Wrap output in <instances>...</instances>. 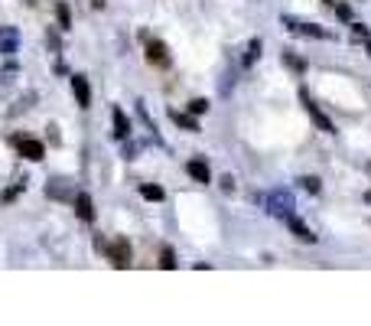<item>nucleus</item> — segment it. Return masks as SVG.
Here are the masks:
<instances>
[{
    "instance_id": "aec40b11",
    "label": "nucleus",
    "mask_w": 371,
    "mask_h": 326,
    "mask_svg": "<svg viewBox=\"0 0 371 326\" xmlns=\"http://www.w3.org/2000/svg\"><path fill=\"white\" fill-rule=\"evenodd\" d=\"M300 183H303V189H306V193H312V196H316V193L322 189V180H320V176H303Z\"/></svg>"
},
{
    "instance_id": "a211bd4d",
    "label": "nucleus",
    "mask_w": 371,
    "mask_h": 326,
    "mask_svg": "<svg viewBox=\"0 0 371 326\" xmlns=\"http://www.w3.org/2000/svg\"><path fill=\"white\" fill-rule=\"evenodd\" d=\"M173 121H176L179 128H186V131H199V121L189 118V114H173Z\"/></svg>"
},
{
    "instance_id": "9b49d317",
    "label": "nucleus",
    "mask_w": 371,
    "mask_h": 326,
    "mask_svg": "<svg viewBox=\"0 0 371 326\" xmlns=\"http://www.w3.org/2000/svg\"><path fill=\"white\" fill-rule=\"evenodd\" d=\"M186 170H189V176H193L195 183H209L212 180L209 163H205V160H189V167H186Z\"/></svg>"
},
{
    "instance_id": "f03ea898",
    "label": "nucleus",
    "mask_w": 371,
    "mask_h": 326,
    "mask_svg": "<svg viewBox=\"0 0 371 326\" xmlns=\"http://www.w3.org/2000/svg\"><path fill=\"white\" fill-rule=\"evenodd\" d=\"M300 102H303L306 114H310V118H312V124H316V128H320L322 134H336V124H332V121L326 118V114H322L320 108H316V102L310 98V92H306V88H300Z\"/></svg>"
},
{
    "instance_id": "9d476101",
    "label": "nucleus",
    "mask_w": 371,
    "mask_h": 326,
    "mask_svg": "<svg viewBox=\"0 0 371 326\" xmlns=\"http://www.w3.org/2000/svg\"><path fill=\"white\" fill-rule=\"evenodd\" d=\"M46 193H49L52 199H75V193H72V186H68V180H49V186H46Z\"/></svg>"
},
{
    "instance_id": "423d86ee",
    "label": "nucleus",
    "mask_w": 371,
    "mask_h": 326,
    "mask_svg": "<svg viewBox=\"0 0 371 326\" xmlns=\"http://www.w3.org/2000/svg\"><path fill=\"white\" fill-rule=\"evenodd\" d=\"M17 46H20V30L17 26H0V56L17 52Z\"/></svg>"
},
{
    "instance_id": "4be33fe9",
    "label": "nucleus",
    "mask_w": 371,
    "mask_h": 326,
    "mask_svg": "<svg viewBox=\"0 0 371 326\" xmlns=\"http://www.w3.org/2000/svg\"><path fill=\"white\" fill-rule=\"evenodd\" d=\"M336 13H339V20H352V7H346V4H336Z\"/></svg>"
},
{
    "instance_id": "f257e3e1",
    "label": "nucleus",
    "mask_w": 371,
    "mask_h": 326,
    "mask_svg": "<svg viewBox=\"0 0 371 326\" xmlns=\"http://www.w3.org/2000/svg\"><path fill=\"white\" fill-rule=\"evenodd\" d=\"M293 196H290L287 189H274L267 199V212L274 215V219H290L293 215Z\"/></svg>"
},
{
    "instance_id": "1a4fd4ad",
    "label": "nucleus",
    "mask_w": 371,
    "mask_h": 326,
    "mask_svg": "<svg viewBox=\"0 0 371 326\" xmlns=\"http://www.w3.org/2000/svg\"><path fill=\"white\" fill-rule=\"evenodd\" d=\"M75 215L82 219V222H92L95 219V203L88 193H75Z\"/></svg>"
},
{
    "instance_id": "dca6fc26",
    "label": "nucleus",
    "mask_w": 371,
    "mask_h": 326,
    "mask_svg": "<svg viewBox=\"0 0 371 326\" xmlns=\"http://www.w3.org/2000/svg\"><path fill=\"white\" fill-rule=\"evenodd\" d=\"M56 17H59L62 30H68V26H72V10H68L66 4H56Z\"/></svg>"
},
{
    "instance_id": "7ed1b4c3",
    "label": "nucleus",
    "mask_w": 371,
    "mask_h": 326,
    "mask_svg": "<svg viewBox=\"0 0 371 326\" xmlns=\"http://www.w3.org/2000/svg\"><path fill=\"white\" fill-rule=\"evenodd\" d=\"M13 144H17V154L23 157V160H33L36 163V160H42V154H46V147H42L36 138H17Z\"/></svg>"
},
{
    "instance_id": "393cba45",
    "label": "nucleus",
    "mask_w": 371,
    "mask_h": 326,
    "mask_svg": "<svg viewBox=\"0 0 371 326\" xmlns=\"http://www.w3.org/2000/svg\"><path fill=\"white\" fill-rule=\"evenodd\" d=\"M365 43H368V56H371V36H368V40H365Z\"/></svg>"
},
{
    "instance_id": "5701e85b",
    "label": "nucleus",
    "mask_w": 371,
    "mask_h": 326,
    "mask_svg": "<svg viewBox=\"0 0 371 326\" xmlns=\"http://www.w3.org/2000/svg\"><path fill=\"white\" fill-rule=\"evenodd\" d=\"M352 33H355V36H362V40H368V26H362V23H352Z\"/></svg>"
},
{
    "instance_id": "b1692460",
    "label": "nucleus",
    "mask_w": 371,
    "mask_h": 326,
    "mask_svg": "<svg viewBox=\"0 0 371 326\" xmlns=\"http://www.w3.org/2000/svg\"><path fill=\"white\" fill-rule=\"evenodd\" d=\"M13 196H20V189H7V193L0 196V203H10V199H13Z\"/></svg>"
},
{
    "instance_id": "6e6552de",
    "label": "nucleus",
    "mask_w": 371,
    "mask_h": 326,
    "mask_svg": "<svg viewBox=\"0 0 371 326\" xmlns=\"http://www.w3.org/2000/svg\"><path fill=\"white\" fill-rule=\"evenodd\" d=\"M147 59H150L153 66H169V52H166V46H163L160 40H147Z\"/></svg>"
},
{
    "instance_id": "0eeeda50",
    "label": "nucleus",
    "mask_w": 371,
    "mask_h": 326,
    "mask_svg": "<svg viewBox=\"0 0 371 326\" xmlns=\"http://www.w3.org/2000/svg\"><path fill=\"white\" fill-rule=\"evenodd\" d=\"M72 92H75L78 108H92V85L85 76H72Z\"/></svg>"
},
{
    "instance_id": "f8f14e48",
    "label": "nucleus",
    "mask_w": 371,
    "mask_h": 326,
    "mask_svg": "<svg viewBox=\"0 0 371 326\" xmlns=\"http://www.w3.org/2000/svg\"><path fill=\"white\" fill-rule=\"evenodd\" d=\"M111 118H114V138L124 140L127 134H130V121H127V114L121 111V108H114V111H111Z\"/></svg>"
},
{
    "instance_id": "a878e982",
    "label": "nucleus",
    "mask_w": 371,
    "mask_h": 326,
    "mask_svg": "<svg viewBox=\"0 0 371 326\" xmlns=\"http://www.w3.org/2000/svg\"><path fill=\"white\" fill-rule=\"evenodd\" d=\"M322 4H336V0H322Z\"/></svg>"
},
{
    "instance_id": "412c9836",
    "label": "nucleus",
    "mask_w": 371,
    "mask_h": 326,
    "mask_svg": "<svg viewBox=\"0 0 371 326\" xmlns=\"http://www.w3.org/2000/svg\"><path fill=\"white\" fill-rule=\"evenodd\" d=\"M205 108H209V102H205V98H195V102H189V111H193V114H202Z\"/></svg>"
},
{
    "instance_id": "39448f33",
    "label": "nucleus",
    "mask_w": 371,
    "mask_h": 326,
    "mask_svg": "<svg viewBox=\"0 0 371 326\" xmlns=\"http://www.w3.org/2000/svg\"><path fill=\"white\" fill-rule=\"evenodd\" d=\"M287 30L296 36H306V40H329V33L316 23H296V20H287Z\"/></svg>"
},
{
    "instance_id": "2eb2a0df",
    "label": "nucleus",
    "mask_w": 371,
    "mask_h": 326,
    "mask_svg": "<svg viewBox=\"0 0 371 326\" xmlns=\"http://www.w3.org/2000/svg\"><path fill=\"white\" fill-rule=\"evenodd\" d=\"M284 62H287L293 72H306V59L303 56H293V52H284Z\"/></svg>"
},
{
    "instance_id": "4468645a",
    "label": "nucleus",
    "mask_w": 371,
    "mask_h": 326,
    "mask_svg": "<svg viewBox=\"0 0 371 326\" xmlns=\"http://www.w3.org/2000/svg\"><path fill=\"white\" fill-rule=\"evenodd\" d=\"M140 196L150 199V203H163V189L153 186V183H144V186H140Z\"/></svg>"
},
{
    "instance_id": "f3484780",
    "label": "nucleus",
    "mask_w": 371,
    "mask_h": 326,
    "mask_svg": "<svg viewBox=\"0 0 371 326\" xmlns=\"http://www.w3.org/2000/svg\"><path fill=\"white\" fill-rule=\"evenodd\" d=\"M257 56H261V40H251V46H248V52H245V66H254Z\"/></svg>"
},
{
    "instance_id": "20e7f679",
    "label": "nucleus",
    "mask_w": 371,
    "mask_h": 326,
    "mask_svg": "<svg viewBox=\"0 0 371 326\" xmlns=\"http://www.w3.org/2000/svg\"><path fill=\"white\" fill-rule=\"evenodd\" d=\"M108 258L114 267H130V241L127 239H114V245L108 248Z\"/></svg>"
},
{
    "instance_id": "ddd939ff",
    "label": "nucleus",
    "mask_w": 371,
    "mask_h": 326,
    "mask_svg": "<svg viewBox=\"0 0 371 326\" xmlns=\"http://www.w3.org/2000/svg\"><path fill=\"white\" fill-rule=\"evenodd\" d=\"M287 225H290V232H293L300 241H306V245H312V241H316V235H312L310 229H306V225L300 222V219H296V215H290V219H287Z\"/></svg>"
},
{
    "instance_id": "6ab92c4d",
    "label": "nucleus",
    "mask_w": 371,
    "mask_h": 326,
    "mask_svg": "<svg viewBox=\"0 0 371 326\" xmlns=\"http://www.w3.org/2000/svg\"><path fill=\"white\" fill-rule=\"evenodd\" d=\"M160 267H163V271H173V267H176V255H173L169 248L160 251Z\"/></svg>"
}]
</instances>
